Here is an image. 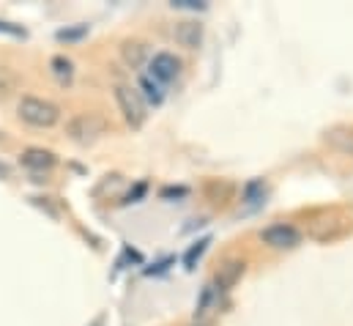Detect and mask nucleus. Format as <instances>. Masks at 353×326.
Segmentation results:
<instances>
[{"mask_svg":"<svg viewBox=\"0 0 353 326\" xmlns=\"http://www.w3.org/2000/svg\"><path fill=\"white\" fill-rule=\"evenodd\" d=\"M208 245H211V239L205 236V239H200V242H194V245L186 249V255H183V269L186 271H192L194 266H197V260L203 258V252L208 249Z\"/></svg>","mask_w":353,"mask_h":326,"instance_id":"13","label":"nucleus"},{"mask_svg":"<svg viewBox=\"0 0 353 326\" xmlns=\"http://www.w3.org/2000/svg\"><path fill=\"white\" fill-rule=\"evenodd\" d=\"M50 69H52V75L61 82H72V77H74V64L66 55H55L50 61Z\"/></svg>","mask_w":353,"mask_h":326,"instance_id":"12","label":"nucleus"},{"mask_svg":"<svg viewBox=\"0 0 353 326\" xmlns=\"http://www.w3.org/2000/svg\"><path fill=\"white\" fill-rule=\"evenodd\" d=\"M121 58L129 69H140L148 64V44L140 41V39H126L121 44Z\"/></svg>","mask_w":353,"mask_h":326,"instance_id":"9","label":"nucleus"},{"mask_svg":"<svg viewBox=\"0 0 353 326\" xmlns=\"http://www.w3.org/2000/svg\"><path fill=\"white\" fill-rule=\"evenodd\" d=\"M181 75V61L173 52H157L154 58H148V77L159 85H168Z\"/></svg>","mask_w":353,"mask_h":326,"instance_id":"7","label":"nucleus"},{"mask_svg":"<svg viewBox=\"0 0 353 326\" xmlns=\"http://www.w3.org/2000/svg\"><path fill=\"white\" fill-rule=\"evenodd\" d=\"M173 8H189V11H205L208 3L205 0H170Z\"/></svg>","mask_w":353,"mask_h":326,"instance_id":"16","label":"nucleus"},{"mask_svg":"<svg viewBox=\"0 0 353 326\" xmlns=\"http://www.w3.org/2000/svg\"><path fill=\"white\" fill-rule=\"evenodd\" d=\"M186 195H189L186 186H168V189L159 192V198H165V200H170V198H186Z\"/></svg>","mask_w":353,"mask_h":326,"instance_id":"17","label":"nucleus"},{"mask_svg":"<svg viewBox=\"0 0 353 326\" xmlns=\"http://www.w3.org/2000/svg\"><path fill=\"white\" fill-rule=\"evenodd\" d=\"M19 162L25 164L28 170H36V173H44V170H52L58 164V157L47 148H25L19 154Z\"/></svg>","mask_w":353,"mask_h":326,"instance_id":"8","label":"nucleus"},{"mask_svg":"<svg viewBox=\"0 0 353 326\" xmlns=\"http://www.w3.org/2000/svg\"><path fill=\"white\" fill-rule=\"evenodd\" d=\"M137 93H140V99H143L145 104H154V107H159V104L165 102V90H162V85H159V82H154L148 75H140Z\"/></svg>","mask_w":353,"mask_h":326,"instance_id":"10","label":"nucleus"},{"mask_svg":"<svg viewBox=\"0 0 353 326\" xmlns=\"http://www.w3.org/2000/svg\"><path fill=\"white\" fill-rule=\"evenodd\" d=\"M107 129V121L99 113H80L66 124V135L77 143V146H90L96 143Z\"/></svg>","mask_w":353,"mask_h":326,"instance_id":"2","label":"nucleus"},{"mask_svg":"<svg viewBox=\"0 0 353 326\" xmlns=\"http://www.w3.org/2000/svg\"><path fill=\"white\" fill-rule=\"evenodd\" d=\"M219 299V291L214 288V282H208V285H203V291H200V299H197V318H203L205 313H208V307L214 305Z\"/></svg>","mask_w":353,"mask_h":326,"instance_id":"14","label":"nucleus"},{"mask_svg":"<svg viewBox=\"0 0 353 326\" xmlns=\"http://www.w3.org/2000/svg\"><path fill=\"white\" fill-rule=\"evenodd\" d=\"M326 140H329V146H332V148H337L340 154L353 157V129L337 126V129H332V132L326 135Z\"/></svg>","mask_w":353,"mask_h":326,"instance_id":"11","label":"nucleus"},{"mask_svg":"<svg viewBox=\"0 0 353 326\" xmlns=\"http://www.w3.org/2000/svg\"><path fill=\"white\" fill-rule=\"evenodd\" d=\"M143 195H145V184H137L134 192L126 195V203H137V198H143Z\"/></svg>","mask_w":353,"mask_h":326,"instance_id":"19","label":"nucleus"},{"mask_svg":"<svg viewBox=\"0 0 353 326\" xmlns=\"http://www.w3.org/2000/svg\"><path fill=\"white\" fill-rule=\"evenodd\" d=\"M173 39H176L178 47L194 52L203 47V39H205V25L200 19H178L176 28H173Z\"/></svg>","mask_w":353,"mask_h":326,"instance_id":"6","label":"nucleus"},{"mask_svg":"<svg viewBox=\"0 0 353 326\" xmlns=\"http://www.w3.org/2000/svg\"><path fill=\"white\" fill-rule=\"evenodd\" d=\"M115 102H118V110L123 115V121L132 126V129H140L145 124V102L140 99L137 88L132 85H115Z\"/></svg>","mask_w":353,"mask_h":326,"instance_id":"3","label":"nucleus"},{"mask_svg":"<svg viewBox=\"0 0 353 326\" xmlns=\"http://www.w3.org/2000/svg\"><path fill=\"white\" fill-rule=\"evenodd\" d=\"M17 113L25 124L36 126V129H50L61 121V110L55 102L50 99H39V96H22L17 104Z\"/></svg>","mask_w":353,"mask_h":326,"instance_id":"1","label":"nucleus"},{"mask_svg":"<svg viewBox=\"0 0 353 326\" xmlns=\"http://www.w3.org/2000/svg\"><path fill=\"white\" fill-rule=\"evenodd\" d=\"M0 30H3V33H11V36H17V39H25V36H28L25 28H17V25H11V22H0Z\"/></svg>","mask_w":353,"mask_h":326,"instance_id":"18","label":"nucleus"},{"mask_svg":"<svg viewBox=\"0 0 353 326\" xmlns=\"http://www.w3.org/2000/svg\"><path fill=\"white\" fill-rule=\"evenodd\" d=\"M244 271H247V260H244V258H225V260L219 263V269L214 271V288H216L219 294H222V291H233V288L241 282Z\"/></svg>","mask_w":353,"mask_h":326,"instance_id":"5","label":"nucleus"},{"mask_svg":"<svg viewBox=\"0 0 353 326\" xmlns=\"http://www.w3.org/2000/svg\"><path fill=\"white\" fill-rule=\"evenodd\" d=\"M261 242L268 249H296V247L304 242L301 231L296 225H288V222H274L261 231Z\"/></svg>","mask_w":353,"mask_h":326,"instance_id":"4","label":"nucleus"},{"mask_svg":"<svg viewBox=\"0 0 353 326\" xmlns=\"http://www.w3.org/2000/svg\"><path fill=\"white\" fill-rule=\"evenodd\" d=\"M83 36H88V25H77V28H63V30H58V41H80Z\"/></svg>","mask_w":353,"mask_h":326,"instance_id":"15","label":"nucleus"}]
</instances>
